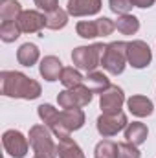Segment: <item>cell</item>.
<instances>
[{"label":"cell","instance_id":"cell-24","mask_svg":"<svg viewBox=\"0 0 156 158\" xmlns=\"http://www.w3.org/2000/svg\"><path fill=\"white\" fill-rule=\"evenodd\" d=\"M96 158H117V143L112 140H101L94 151Z\"/></svg>","mask_w":156,"mask_h":158},{"label":"cell","instance_id":"cell-28","mask_svg":"<svg viewBox=\"0 0 156 158\" xmlns=\"http://www.w3.org/2000/svg\"><path fill=\"white\" fill-rule=\"evenodd\" d=\"M110 4V9L117 13V15H125L132 9V2L130 0H109Z\"/></svg>","mask_w":156,"mask_h":158},{"label":"cell","instance_id":"cell-1","mask_svg":"<svg viewBox=\"0 0 156 158\" xmlns=\"http://www.w3.org/2000/svg\"><path fill=\"white\" fill-rule=\"evenodd\" d=\"M37 114L59 140L68 138L74 131H79L84 125V112L81 109H64L59 112L50 103H42L37 109Z\"/></svg>","mask_w":156,"mask_h":158},{"label":"cell","instance_id":"cell-13","mask_svg":"<svg viewBox=\"0 0 156 158\" xmlns=\"http://www.w3.org/2000/svg\"><path fill=\"white\" fill-rule=\"evenodd\" d=\"M63 63H61V59L59 57H55V55H46L42 61H40L39 64V72L40 76L46 79V81H57V79H61V74H63Z\"/></svg>","mask_w":156,"mask_h":158},{"label":"cell","instance_id":"cell-31","mask_svg":"<svg viewBox=\"0 0 156 158\" xmlns=\"http://www.w3.org/2000/svg\"><path fill=\"white\" fill-rule=\"evenodd\" d=\"M35 158H37V156H35Z\"/></svg>","mask_w":156,"mask_h":158},{"label":"cell","instance_id":"cell-27","mask_svg":"<svg viewBox=\"0 0 156 158\" xmlns=\"http://www.w3.org/2000/svg\"><path fill=\"white\" fill-rule=\"evenodd\" d=\"M97 28H99V37H107L116 30V22H112L107 17H101V19H97Z\"/></svg>","mask_w":156,"mask_h":158},{"label":"cell","instance_id":"cell-26","mask_svg":"<svg viewBox=\"0 0 156 158\" xmlns=\"http://www.w3.org/2000/svg\"><path fill=\"white\" fill-rule=\"evenodd\" d=\"M117 158H142L138 145L125 142V143H117Z\"/></svg>","mask_w":156,"mask_h":158},{"label":"cell","instance_id":"cell-3","mask_svg":"<svg viewBox=\"0 0 156 158\" xmlns=\"http://www.w3.org/2000/svg\"><path fill=\"white\" fill-rule=\"evenodd\" d=\"M30 145L33 147V153L37 158H57V145L51 140L50 129L46 125H33L30 129Z\"/></svg>","mask_w":156,"mask_h":158},{"label":"cell","instance_id":"cell-20","mask_svg":"<svg viewBox=\"0 0 156 158\" xmlns=\"http://www.w3.org/2000/svg\"><path fill=\"white\" fill-rule=\"evenodd\" d=\"M22 13V7L17 0H0V19L2 22L17 20Z\"/></svg>","mask_w":156,"mask_h":158},{"label":"cell","instance_id":"cell-10","mask_svg":"<svg viewBox=\"0 0 156 158\" xmlns=\"http://www.w3.org/2000/svg\"><path fill=\"white\" fill-rule=\"evenodd\" d=\"M125 103V94L123 90L116 86V85H110L99 98V107L103 110V114H114V112H121V107Z\"/></svg>","mask_w":156,"mask_h":158},{"label":"cell","instance_id":"cell-11","mask_svg":"<svg viewBox=\"0 0 156 158\" xmlns=\"http://www.w3.org/2000/svg\"><path fill=\"white\" fill-rule=\"evenodd\" d=\"M17 22H18L20 31H24V33H37V31H40L46 26V17L42 13H39V11L28 9V11L20 13Z\"/></svg>","mask_w":156,"mask_h":158},{"label":"cell","instance_id":"cell-9","mask_svg":"<svg viewBox=\"0 0 156 158\" xmlns=\"http://www.w3.org/2000/svg\"><path fill=\"white\" fill-rule=\"evenodd\" d=\"M129 125L127 116L123 112H114V114H101L97 118V132L103 136V138H109V136H114L119 131H123L125 127Z\"/></svg>","mask_w":156,"mask_h":158},{"label":"cell","instance_id":"cell-2","mask_svg":"<svg viewBox=\"0 0 156 158\" xmlns=\"http://www.w3.org/2000/svg\"><path fill=\"white\" fill-rule=\"evenodd\" d=\"M0 88L6 98L17 99H37L42 94V88L35 79L24 76L22 72L4 70L0 74Z\"/></svg>","mask_w":156,"mask_h":158},{"label":"cell","instance_id":"cell-21","mask_svg":"<svg viewBox=\"0 0 156 158\" xmlns=\"http://www.w3.org/2000/svg\"><path fill=\"white\" fill-rule=\"evenodd\" d=\"M44 17H46V28H50V30H63L68 24V11H64L61 7L46 13Z\"/></svg>","mask_w":156,"mask_h":158},{"label":"cell","instance_id":"cell-30","mask_svg":"<svg viewBox=\"0 0 156 158\" xmlns=\"http://www.w3.org/2000/svg\"><path fill=\"white\" fill-rule=\"evenodd\" d=\"M132 2V6H136V7H151L153 4H154V0H130Z\"/></svg>","mask_w":156,"mask_h":158},{"label":"cell","instance_id":"cell-23","mask_svg":"<svg viewBox=\"0 0 156 158\" xmlns=\"http://www.w3.org/2000/svg\"><path fill=\"white\" fill-rule=\"evenodd\" d=\"M20 28H18V22L17 20H11V22H2L0 24V39L4 42H13L20 37Z\"/></svg>","mask_w":156,"mask_h":158},{"label":"cell","instance_id":"cell-22","mask_svg":"<svg viewBox=\"0 0 156 158\" xmlns=\"http://www.w3.org/2000/svg\"><path fill=\"white\" fill-rule=\"evenodd\" d=\"M66 88H74V86H79V85H83V81L84 77L81 76V72L76 70L74 66H66V68H63V74H61V79H59Z\"/></svg>","mask_w":156,"mask_h":158},{"label":"cell","instance_id":"cell-25","mask_svg":"<svg viewBox=\"0 0 156 158\" xmlns=\"http://www.w3.org/2000/svg\"><path fill=\"white\" fill-rule=\"evenodd\" d=\"M76 30H77V35L79 37H83V39H94V37H99L97 20H83V22H77Z\"/></svg>","mask_w":156,"mask_h":158},{"label":"cell","instance_id":"cell-16","mask_svg":"<svg viewBox=\"0 0 156 158\" xmlns=\"http://www.w3.org/2000/svg\"><path fill=\"white\" fill-rule=\"evenodd\" d=\"M39 55H40L39 48L35 44H31V42H26L17 50V61L22 66H33L39 61Z\"/></svg>","mask_w":156,"mask_h":158},{"label":"cell","instance_id":"cell-17","mask_svg":"<svg viewBox=\"0 0 156 158\" xmlns=\"http://www.w3.org/2000/svg\"><path fill=\"white\" fill-rule=\"evenodd\" d=\"M57 153H59V158H84V153L81 151V147H79L70 136L59 140Z\"/></svg>","mask_w":156,"mask_h":158},{"label":"cell","instance_id":"cell-15","mask_svg":"<svg viewBox=\"0 0 156 158\" xmlns=\"http://www.w3.org/2000/svg\"><path fill=\"white\" fill-rule=\"evenodd\" d=\"M147 136H149V131H147V127H145L143 123H140V121H132V123H129V125L125 127V138H127V142H130V143H134V145L145 143Z\"/></svg>","mask_w":156,"mask_h":158},{"label":"cell","instance_id":"cell-5","mask_svg":"<svg viewBox=\"0 0 156 158\" xmlns=\"http://www.w3.org/2000/svg\"><path fill=\"white\" fill-rule=\"evenodd\" d=\"M103 42H96L92 46H79L72 52V61L79 70H86V72H94L99 64H101V57L105 52Z\"/></svg>","mask_w":156,"mask_h":158},{"label":"cell","instance_id":"cell-19","mask_svg":"<svg viewBox=\"0 0 156 158\" xmlns=\"http://www.w3.org/2000/svg\"><path fill=\"white\" fill-rule=\"evenodd\" d=\"M116 30L123 35H134L138 30H140V20L130 15V13H125V15H119L116 20Z\"/></svg>","mask_w":156,"mask_h":158},{"label":"cell","instance_id":"cell-29","mask_svg":"<svg viewBox=\"0 0 156 158\" xmlns=\"http://www.w3.org/2000/svg\"><path fill=\"white\" fill-rule=\"evenodd\" d=\"M35 6L42 9L44 13H50V11H55L59 7V0H33Z\"/></svg>","mask_w":156,"mask_h":158},{"label":"cell","instance_id":"cell-4","mask_svg":"<svg viewBox=\"0 0 156 158\" xmlns=\"http://www.w3.org/2000/svg\"><path fill=\"white\" fill-rule=\"evenodd\" d=\"M125 63H127V42L114 40L105 46V52L101 57V66L109 74L119 76L125 70Z\"/></svg>","mask_w":156,"mask_h":158},{"label":"cell","instance_id":"cell-8","mask_svg":"<svg viewBox=\"0 0 156 158\" xmlns=\"http://www.w3.org/2000/svg\"><path fill=\"white\" fill-rule=\"evenodd\" d=\"M2 143L6 153L13 158H24L28 153V140L20 131H15V129L6 131L2 134Z\"/></svg>","mask_w":156,"mask_h":158},{"label":"cell","instance_id":"cell-7","mask_svg":"<svg viewBox=\"0 0 156 158\" xmlns=\"http://www.w3.org/2000/svg\"><path fill=\"white\" fill-rule=\"evenodd\" d=\"M127 61L130 63L132 68H145L153 61V52L147 42L143 40H132L127 42Z\"/></svg>","mask_w":156,"mask_h":158},{"label":"cell","instance_id":"cell-14","mask_svg":"<svg viewBox=\"0 0 156 158\" xmlns=\"http://www.w3.org/2000/svg\"><path fill=\"white\" fill-rule=\"evenodd\" d=\"M127 107H129V110H130L134 116H138V118L151 116L153 110H154L153 101H151L149 98H145V96H132V98H129V99H127Z\"/></svg>","mask_w":156,"mask_h":158},{"label":"cell","instance_id":"cell-6","mask_svg":"<svg viewBox=\"0 0 156 158\" xmlns=\"http://www.w3.org/2000/svg\"><path fill=\"white\" fill-rule=\"evenodd\" d=\"M92 90L86 85H79L74 88H66L63 92H59L57 96V103L63 109H81L86 107L92 101Z\"/></svg>","mask_w":156,"mask_h":158},{"label":"cell","instance_id":"cell-12","mask_svg":"<svg viewBox=\"0 0 156 158\" xmlns=\"http://www.w3.org/2000/svg\"><path fill=\"white\" fill-rule=\"evenodd\" d=\"M101 9V0H68L66 11L72 17H84L96 15Z\"/></svg>","mask_w":156,"mask_h":158},{"label":"cell","instance_id":"cell-18","mask_svg":"<svg viewBox=\"0 0 156 158\" xmlns=\"http://www.w3.org/2000/svg\"><path fill=\"white\" fill-rule=\"evenodd\" d=\"M84 81H86V86L94 92V94H103L109 86H110V81H109V77L103 74V72H88V76L84 77Z\"/></svg>","mask_w":156,"mask_h":158}]
</instances>
